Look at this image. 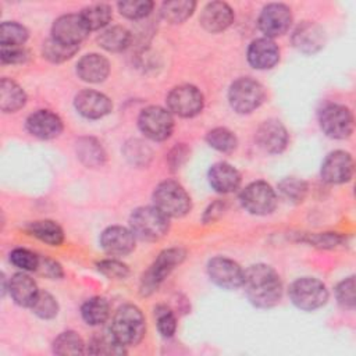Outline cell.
<instances>
[{
	"label": "cell",
	"mask_w": 356,
	"mask_h": 356,
	"mask_svg": "<svg viewBox=\"0 0 356 356\" xmlns=\"http://www.w3.org/2000/svg\"><path fill=\"white\" fill-rule=\"evenodd\" d=\"M242 286L249 302L260 309L275 306L282 296V282L278 273L263 263L245 270Z\"/></svg>",
	"instance_id": "6da1fadb"
},
{
	"label": "cell",
	"mask_w": 356,
	"mask_h": 356,
	"mask_svg": "<svg viewBox=\"0 0 356 356\" xmlns=\"http://www.w3.org/2000/svg\"><path fill=\"white\" fill-rule=\"evenodd\" d=\"M146 332V321L140 309L135 305L120 306L110 325V334L124 346H132L142 341Z\"/></svg>",
	"instance_id": "7a4b0ae2"
},
{
	"label": "cell",
	"mask_w": 356,
	"mask_h": 356,
	"mask_svg": "<svg viewBox=\"0 0 356 356\" xmlns=\"http://www.w3.org/2000/svg\"><path fill=\"white\" fill-rule=\"evenodd\" d=\"M168 217L154 206H143L132 211L129 229L142 241L153 242L161 239L168 232Z\"/></svg>",
	"instance_id": "3957f363"
},
{
	"label": "cell",
	"mask_w": 356,
	"mask_h": 356,
	"mask_svg": "<svg viewBox=\"0 0 356 356\" xmlns=\"http://www.w3.org/2000/svg\"><path fill=\"white\" fill-rule=\"evenodd\" d=\"M154 207H157L164 216L184 217L191 210V197L181 184L172 179L160 182L153 192Z\"/></svg>",
	"instance_id": "277c9868"
},
{
	"label": "cell",
	"mask_w": 356,
	"mask_h": 356,
	"mask_svg": "<svg viewBox=\"0 0 356 356\" xmlns=\"http://www.w3.org/2000/svg\"><path fill=\"white\" fill-rule=\"evenodd\" d=\"M185 256L186 252L182 248H170L163 250L142 275L140 293L147 296L157 291L160 284L170 275V273L184 261Z\"/></svg>",
	"instance_id": "5b68a950"
},
{
	"label": "cell",
	"mask_w": 356,
	"mask_h": 356,
	"mask_svg": "<svg viewBox=\"0 0 356 356\" xmlns=\"http://www.w3.org/2000/svg\"><path fill=\"white\" fill-rule=\"evenodd\" d=\"M266 99V90L260 82L249 76L239 78L232 82L228 90V102L239 114H249Z\"/></svg>",
	"instance_id": "8992f818"
},
{
	"label": "cell",
	"mask_w": 356,
	"mask_h": 356,
	"mask_svg": "<svg viewBox=\"0 0 356 356\" xmlns=\"http://www.w3.org/2000/svg\"><path fill=\"white\" fill-rule=\"evenodd\" d=\"M289 298L298 309L313 312L327 303L328 289L314 277H302L289 286Z\"/></svg>",
	"instance_id": "52a82bcc"
},
{
	"label": "cell",
	"mask_w": 356,
	"mask_h": 356,
	"mask_svg": "<svg viewBox=\"0 0 356 356\" xmlns=\"http://www.w3.org/2000/svg\"><path fill=\"white\" fill-rule=\"evenodd\" d=\"M318 122L321 131L332 139H346L353 132L352 111L343 104L328 103L323 106L318 113Z\"/></svg>",
	"instance_id": "ba28073f"
},
{
	"label": "cell",
	"mask_w": 356,
	"mask_h": 356,
	"mask_svg": "<svg viewBox=\"0 0 356 356\" xmlns=\"http://www.w3.org/2000/svg\"><path fill=\"white\" fill-rule=\"evenodd\" d=\"M142 134L152 140H165L174 129V118L170 110L160 106H150L142 110L138 118Z\"/></svg>",
	"instance_id": "9c48e42d"
},
{
	"label": "cell",
	"mask_w": 356,
	"mask_h": 356,
	"mask_svg": "<svg viewBox=\"0 0 356 356\" xmlns=\"http://www.w3.org/2000/svg\"><path fill=\"white\" fill-rule=\"evenodd\" d=\"M239 200L245 210L254 216L270 214L277 206L275 191L264 181H254L245 186L241 192Z\"/></svg>",
	"instance_id": "30bf717a"
},
{
	"label": "cell",
	"mask_w": 356,
	"mask_h": 356,
	"mask_svg": "<svg viewBox=\"0 0 356 356\" xmlns=\"http://www.w3.org/2000/svg\"><path fill=\"white\" fill-rule=\"evenodd\" d=\"M203 104V95L193 85L175 86L167 96V106L170 113L184 118H191L202 113Z\"/></svg>",
	"instance_id": "8fae6325"
},
{
	"label": "cell",
	"mask_w": 356,
	"mask_h": 356,
	"mask_svg": "<svg viewBox=\"0 0 356 356\" xmlns=\"http://www.w3.org/2000/svg\"><path fill=\"white\" fill-rule=\"evenodd\" d=\"M207 273L210 280L220 288L236 289L242 286L245 271L236 261L224 256H217L209 261Z\"/></svg>",
	"instance_id": "7c38bea8"
},
{
	"label": "cell",
	"mask_w": 356,
	"mask_h": 356,
	"mask_svg": "<svg viewBox=\"0 0 356 356\" xmlns=\"http://www.w3.org/2000/svg\"><path fill=\"white\" fill-rule=\"evenodd\" d=\"M292 22L291 10L281 3L267 4L259 15V28L266 38H277L284 35Z\"/></svg>",
	"instance_id": "4fadbf2b"
},
{
	"label": "cell",
	"mask_w": 356,
	"mask_h": 356,
	"mask_svg": "<svg viewBox=\"0 0 356 356\" xmlns=\"http://www.w3.org/2000/svg\"><path fill=\"white\" fill-rule=\"evenodd\" d=\"M89 32L81 14H64L51 26V38L68 46H79Z\"/></svg>",
	"instance_id": "5bb4252c"
},
{
	"label": "cell",
	"mask_w": 356,
	"mask_h": 356,
	"mask_svg": "<svg viewBox=\"0 0 356 356\" xmlns=\"http://www.w3.org/2000/svg\"><path fill=\"white\" fill-rule=\"evenodd\" d=\"M320 175L328 184L348 182L353 175V159L345 150H334L321 163Z\"/></svg>",
	"instance_id": "9a60e30c"
},
{
	"label": "cell",
	"mask_w": 356,
	"mask_h": 356,
	"mask_svg": "<svg viewBox=\"0 0 356 356\" xmlns=\"http://www.w3.org/2000/svg\"><path fill=\"white\" fill-rule=\"evenodd\" d=\"M74 106L82 117L89 120L102 118L113 108V103L108 96L93 89L81 90L74 99Z\"/></svg>",
	"instance_id": "2e32d148"
},
{
	"label": "cell",
	"mask_w": 356,
	"mask_h": 356,
	"mask_svg": "<svg viewBox=\"0 0 356 356\" xmlns=\"http://www.w3.org/2000/svg\"><path fill=\"white\" fill-rule=\"evenodd\" d=\"M289 136L285 127L277 120H267L261 122L256 131L257 145L267 153H281L288 145Z\"/></svg>",
	"instance_id": "e0dca14e"
},
{
	"label": "cell",
	"mask_w": 356,
	"mask_h": 356,
	"mask_svg": "<svg viewBox=\"0 0 356 356\" xmlns=\"http://www.w3.org/2000/svg\"><path fill=\"white\" fill-rule=\"evenodd\" d=\"M135 235L129 228L111 225L100 235V246L111 256H125L135 249Z\"/></svg>",
	"instance_id": "ac0fdd59"
},
{
	"label": "cell",
	"mask_w": 356,
	"mask_h": 356,
	"mask_svg": "<svg viewBox=\"0 0 356 356\" xmlns=\"http://www.w3.org/2000/svg\"><path fill=\"white\" fill-rule=\"evenodd\" d=\"M28 132L39 139H53L63 132L61 118L50 110H38L26 118Z\"/></svg>",
	"instance_id": "d6986e66"
},
{
	"label": "cell",
	"mask_w": 356,
	"mask_h": 356,
	"mask_svg": "<svg viewBox=\"0 0 356 356\" xmlns=\"http://www.w3.org/2000/svg\"><path fill=\"white\" fill-rule=\"evenodd\" d=\"M248 61L256 70H270L280 61V49L270 38L254 39L248 47Z\"/></svg>",
	"instance_id": "ffe728a7"
},
{
	"label": "cell",
	"mask_w": 356,
	"mask_h": 356,
	"mask_svg": "<svg viewBox=\"0 0 356 356\" xmlns=\"http://www.w3.org/2000/svg\"><path fill=\"white\" fill-rule=\"evenodd\" d=\"M234 21L232 8L224 1L207 3L200 13V25L211 33L227 29Z\"/></svg>",
	"instance_id": "44dd1931"
},
{
	"label": "cell",
	"mask_w": 356,
	"mask_h": 356,
	"mask_svg": "<svg viewBox=\"0 0 356 356\" xmlns=\"http://www.w3.org/2000/svg\"><path fill=\"white\" fill-rule=\"evenodd\" d=\"M209 184L218 193H229L238 189L241 185L239 171L229 163L220 161L210 167L209 170Z\"/></svg>",
	"instance_id": "7402d4cb"
},
{
	"label": "cell",
	"mask_w": 356,
	"mask_h": 356,
	"mask_svg": "<svg viewBox=\"0 0 356 356\" xmlns=\"http://www.w3.org/2000/svg\"><path fill=\"white\" fill-rule=\"evenodd\" d=\"M76 74L85 82L99 83L108 76L110 63L106 57L97 53L85 54L76 63Z\"/></svg>",
	"instance_id": "603a6c76"
},
{
	"label": "cell",
	"mask_w": 356,
	"mask_h": 356,
	"mask_svg": "<svg viewBox=\"0 0 356 356\" xmlns=\"http://www.w3.org/2000/svg\"><path fill=\"white\" fill-rule=\"evenodd\" d=\"M8 292L17 305L31 307L39 293V289L33 278H31L25 271H22L14 274L10 278Z\"/></svg>",
	"instance_id": "cb8c5ba5"
},
{
	"label": "cell",
	"mask_w": 356,
	"mask_h": 356,
	"mask_svg": "<svg viewBox=\"0 0 356 356\" xmlns=\"http://www.w3.org/2000/svg\"><path fill=\"white\" fill-rule=\"evenodd\" d=\"M293 46L303 53H316L324 44V35L318 25L314 22H303L299 25L292 35Z\"/></svg>",
	"instance_id": "d4e9b609"
},
{
	"label": "cell",
	"mask_w": 356,
	"mask_h": 356,
	"mask_svg": "<svg viewBox=\"0 0 356 356\" xmlns=\"http://www.w3.org/2000/svg\"><path fill=\"white\" fill-rule=\"evenodd\" d=\"M26 103L24 89L14 81L3 78L0 82V108L4 113H15Z\"/></svg>",
	"instance_id": "484cf974"
},
{
	"label": "cell",
	"mask_w": 356,
	"mask_h": 356,
	"mask_svg": "<svg viewBox=\"0 0 356 356\" xmlns=\"http://www.w3.org/2000/svg\"><path fill=\"white\" fill-rule=\"evenodd\" d=\"M28 232L50 246H60L64 242V231L53 220L33 221L28 225Z\"/></svg>",
	"instance_id": "4316f807"
},
{
	"label": "cell",
	"mask_w": 356,
	"mask_h": 356,
	"mask_svg": "<svg viewBox=\"0 0 356 356\" xmlns=\"http://www.w3.org/2000/svg\"><path fill=\"white\" fill-rule=\"evenodd\" d=\"M97 42L107 51H121L129 46L131 33L121 25H113L103 29L97 38Z\"/></svg>",
	"instance_id": "83f0119b"
},
{
	"label": "cell",
	"mask_w": 356,
	"mask_h": 356,
	"mask_svg": "<svg viewBox=\"0 0 356 356\" xmlns=\"http://www.w3.org/2000/svg\"><path fill=\"white\" fill-rule=\"evenodd\" d=\"M81 316L89 325H100L110 316V305L102 296H93L83 302L81 307Z\"/></svg>",
	"instance_id": "f1b7e54d"
},
{
	"label": "cell",
	"mask_w": 356,
	"mask_h": 356,
	"mask_svg": "<svg viewBox=\"0 0 356 356\" xmlns=\"http://www.w3.org/2000/svg\"><path fill=\"white\" fill-rule=\"evenodd\" d=\"M79 14L89 31H97V29L106 28L113 18L111 7L104 3L90 4L85 7Z\"/></svg>",
	"instance_id": "f546056e"
},
{
	"label": "cell",
	"mask_w": 356,
	"mask_h": 356,
	"mask_svg": "<svg viewBox=\"0 0 356 356\" xmlns=\"http://www.w3.org/2000/svg\"><path fill=\"white\" fill-rule=\"evenodd\" d=\"M195 8L196 3L192 0H171L161 4L160 14L171 24H181L192 15Z\"/></svg>",
	"instance_id": "4dcf8cb0"
},
{
	"label": "cell",
	"mask_w": 356,
	"mask_h": 356,
	"mask_svg": "<svg viewBox=\"0 0 356 356\" xmlns=\"http://www.w3.org/2000/svg\"><path fill=\"white\" fill-rule=\"evenodd\" d=\"M76 154L88 167H97L104 163L106 153L102 145L93 138H82L76 143Z\"/></svg>",
	"instance_id": "1f68e13d"
},
{
	"label": "cell",
	"mask_w": 356,
	"mask_h": 356,
	"mask_svg": "<svg viewBox=\"0 0 356 356\" xmlns=\"http://www.w3.org/2000/svg\"><path fill=\"white\" fill-rule=\"evenodd\" d=\"M53 352L56 355H82L85 343L75 331H64L54 339Z\"/></svg>",
	"instance_id": "d6a6232c"
},
{
	"label": "cell",
	"mask_w": 356,
	"mask_h": 356,
	"mask_svg": "<svg viewBox=\"0 0 356 356\" xmlns=\"http://www.w3.org/2000/svg\"><path fill=\"white\" fill-rule=\"evenodd\" d=\"M28 39V31L18 22L6 21L0 26V44L1 47L22 46Z\"/></svg>",
	"instance_id": "836d02e7"
},
{
	"label": "cell",
	"mask_w": 356,
	"mask_h": 356,
	"mask_svg": "<svg viewBox=\"0 0 356 356\" xmlns=\"http://www.w3.org/2000/svg\"><path fill=\"white\" fill-rule=\"evenodd\" d=\"M79 50V46H68L61 42H57L53 38H49L42 47L43 57L47 58L51 63H63L71 58L76 51Z\"/></svg>",
	"instance_id": "e575fe53"
},
{
	"label": "cell",
	"mask_w": 356,
	"mask_h": 356,
	"mask_svg": "<svg viewBox=\"0 0 356 356\" xmlns=\"http://www.w3.org/2000/svg\"><path fill=\"white\" fill-rule=\"evenodd\" d=\"M206 142L209 143V146L222 153L232 152L238 145V139L234 132L221 127L209 131L206 135Z\"/></svg>",
	"instance_id": "d590c367"
},
{
	"label": "cell",
	"mask_w": 356,
	"mask_h": 356,
	"mask_svg": "<svg viewBox=\"0 0 356 356\" xmlns=\"http://www.w3.org/2000/svg\"><path fill=\"white\" fill-rule=\"evenodd\" d=\"M88 353L92 355H124L125 346L121 345L111 334L92 338L88 345Z\"/></svg>",
	"instance_id": "8d00e7d4"
},
{
	"label": "cell",
	"mask_w": 356,
	"mask_h": 356,
	"mask_svg": "<svg viewBox=\"0 0 356 356\" xmlns=\"http://www.w3.org/2000/svg\"><path fill=\"white\" fill-rule=\"evenodd\" d=\"M31 309L38 317L49 320V318H53V317L57 316L58 303H57L56 298L51 293H49L46 291H39V293H38L35 302L32 303Z\"/></svg>",
	"instance_id": "74e56055"
},
{
	"label": "cell",
	"mask_w": 356,
	"mask_h": 356,
	"mask_svg": "<svg viewBox=\"0 0 356 356\" xmlns=\"http://www.w3.org/2000/svg\"><path fill=\"white\" fill-rule=\"evenodd\" d=\"M118 11L121 15L129 19H140L150 14L154 7V3L150 0H129V1H120Z\"/></svg>",
	"instance_id": "f35d334b"
},
{
	"label": "cell",
	"mask_w": 356,
	"mask_h": 356,
	"mask_svg": "<svg viewBox=\"0 0 356 356\" xmlns=\"http://www.w3.org/2000/svg\"><path fill=\"white\" fill-rule=\"evenodd\" d=\"M278 188H280V192L282 193V196L286 200L293 202V203L302 202L307 193V184L303 179H299L295 177L282 179L280 182Z\"/></svg>",
	"instance_id": "ab89813d"
},
{
	"label": "cell",
	"mask_w": 356,
	"mask_h": 356,
	"mask_svg": "<svg viewBox=\"0 0 356 356\" xmlns=\"http://www.w3.org/2000/svg\"><path fill=\"white\" fill-rule=\"evenodd\" d=\"M154 318H156L157 330L161 337L171 338L175 334L177 318H175L174 312L170 307H167L164 305L157 306L154 309Z\"/></svg>",
	"instance_id": "60d3db41"
},
{
	"label": "cell",
	"mask_w": 356,
	"mask_h": 356,
	"mask_svg": "<svg viewBox=\"0 0 356 356\" xmlns=\"http://www.w3.org/2000/svg\"><path fill=\"white\" fill-rule=\"evenodd\" d=\"M39 257L40 256L24 248H15L10 253V261L22 271H36L39 266Z\"/></svg>",
	"instance_id": "b9f144b4"
},
{
	"label": "cell",
	"mask_w": 356,
	"mask_h": 356,
	"mask_svg": "<svg viewBox=\"0 0 356 356\" xmlns=\"http://www.w3.org/2000/svg\"><path fill=\"white\" fill-rule=\"evenodd\" d=\"M335 296L339 306L352 310L355 307V277L350 275L342 280L335 288Z\"/></svg>",
	"instance_id": "7bdbcfd3"
},
{
	"label": "cell",
	"mask_w": 356,
	"mask_h": 356,
	"mask_svg": "<svg viewBox=\"0 0 356 356\" xmlns=\"http://www.w3.org/2000/svg\"><path fill=\"white\" fill-rule=\"evenodd\" d=\"M96 266H97L99 273H102V274L106 275L107 278L124 280V278H127L128 274H129L128 266L124 264L122 261H118V260H114V259L100 260Z\"/></svg>",
	"instance_id": "ee69618b"
},
{
	"label": "cell",
	"mask_w": 356,
	"mask_h": 356,
	"mask_svg": "<svg viewBox=\"0 0 356 356\" xmlns=\"http://www.w3.org/2000/svg\"><path fill=\"white\" fill-rule=\"evenodd\" d=\"M345 238L335 232H324V234H313L306 238L307 243H312L313 246L323 248V249H334L339 245H342Z\"/></svg>",
	"instance_id": "f6af8a7d"
},
{
	"label": "cell",
	"mask_w": 356,
	"mask_h": 356,
	"mask_svg": "<svg viewBox=\"0 0 356 356\" xmlns=\"http://www.w3.org/2000/svg\"><path fill=\"white\" fill-rule=\"evenodd\" d=\"M0 57H1L3 64H21V63H25L28 60L29 53L22 46L1 47Z\"/></svg>",
	"instance_id": "bcb514c9"
},
{
	"label": "cell",
	"mask_w": 356,
	"mask_h": 356,
	"mask_svg": "<svg viewBox=\"0 0 356 356\" xmlns=\"http://www.w3.org/2000/svg\"><path fill=\"white\" fill-rule=\"evenodd\" d=\"M36 271L40 275L47 277L50 280H58L64 275L60 263H57L56 260L49 259V257H39V266H38Z\"/></svg>",
	"instance_id": "7dc6e473"
}]
</instances>
